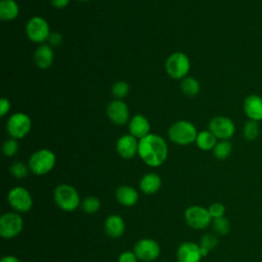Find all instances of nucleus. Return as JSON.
I'll return each mask as SVG.
<instances>
[{"label":"nucleus","instance_id":"obj_35","mask_svg":"<svg viewBox=\"0 0 262 262\" xmlns=\"http://www.w3.org/2000/svg\"><path fill=\"white\" fill-rule=\"evenodd\" d=\"M49 45L52 47H57L62 43V37L58 33H50L48 38Z\"/></svg>","mask_w":262,"mask_h":262},{"label":"nucleus","instance_id":"obj_17","mask_svg":"<svg viewBox=\"0 0 262 262\" xmlns=\"http://www.w3.org/2000/svg\"><path fill=\"white\" fill-rule=\"evenodd\" d=\"M149 123L142 115H135L129 123V131L132 136L141 139L149 134Z\"/></svg>","mask_w":262,"mask_h":262},{"label":"nucleus","instance_id":"obj_3","mask_svg":"<svg viewBox=\"0 0 262 262\" xmlns=\"http://www.w3.org/2000/svg\"><path fill=\"white\" fill-rule=\"evenodd\" d=\"M168 135L172 142L179 145H187L195 141L198 132L196 128L190 122L178 121L171 125Z\"/></svg>","mask_w":262,"mask_h":262},{"label":"nucleus","instance_id":"obj_11","mask_svg":"<svg viewBox=\"0 0 262 262\" xmlns=\"http://www.w3.org/2000/svg\"><path fill=\"white\" fill-rule=\"evenodd\" d=\"M26 32L29 39L36 43L48 40L50 35L48 23L40 16H34L29 19L26 26Z\"/></svg>","mask_w":262,"mask_h":262},{"label":"nucleus","instance_id":"obj_38","mask_svg":"<svg viewBox=\"0 0 262 262\" xmlns=\"http://www.w3.org/2000/svg\"><path fill=\"white\" fill-rule=\"evenodd\" d=\"M1 262H20L16 257L14 256H4L2 259H1Z\"/></svg>","mask_w":262,"mask_h":262},{"label":"nucleus","instance_id":"obj_15","mask_svg":"<svg viewBox=\"0 0 262 262\" xmlns=\"http://www.w3.org/2000/svg\"><path fill=\"white\" fill-rule=\"evenodd\" d=\"M117 151L123 159H131L138 154V141L137 138L131 134L121 136L117 141Z\"/></svg>","mask_w":262,"mask_h":262},{"label":"nucleus","instance_id":"obj_2","mask_svg":"<svg viewBox=\"0 0 262 262\" xmlns=\"http://www.w3.org/2000/svg\"><path fill=\"white\" fill-rule=\"evenodd\" d=\"M53 199L57 207L67 212H72L81 205L78 191L70 184L58 185L54 189Z\"/></svg>","mask_w":262,"mask_h":262},{"label":"nucleus","instance_id":"obj_36","mask_svg":"<svg viewBox=\"0 0 262 262\" xmlns=\"http://www.w3.org/2000/svg\"><path fill=\"white\" fill-rule=\"evenodd\" d=\"M9 108H10V103H9L8 99H6L4 97L1 98L0 99V116L4 117L8 113Z\"/></svg>","mask_w":262,"mask_h":262},{"label":"nucleus","instance_id":"obj_19","mask_svg":"<svg viewBox=\"0 0 262 262\" xmlns=\"http://www.w3.org/2000/svg\"><path fill=\"white\" fill-rule=\"evenodd\" d=\"M116 199L117 201L124 207H132L134 206L139 196L137 190L129 185L119 186L116 190Z\"/></svg>","mask_w":262,"mask_h":262},{"label":"nucleus","instance_id":"obj_1","mask_svg":"<svg viewBox=\"0 0 262 262\" xmlns=\"http://www.w3.org/2000/svg\"><path fill=\"white\" fill-rule=\"evenodd\" d=\"M138 155L147 166L159 167L167 159L168 146L163 137L149 133L139 139Z\"/></svg>","mask_w":262,"mask_h":262},{"label":"nucleus","instance_id":"obj_24","mask_svg":"<svg viewBox=\"0 0 262 262\" xmlns=\"http://www.w3.org/2000/svg\"><path fill=\"white\" fill-rule=\"evenodd\" d=\"M260 132V127H259V122L253 121V120H248L243 128V136L247 141H253L257 139L259 136Z\"/></svg>","mask_w":262,"mask_h":262},{"label":"nucleus","instance_id":"obj_29","mask_svg":"<svg viewBox=\"0 0 262 262\" xmlns=\"http://www.w3.org/2000/svg\"><path fill=\"white\" fill-rule=\"evenodd\" d=\"M129 92V85L124 81L116 82L112 87V93L115 97L121 99L124 98Z\"/></svg>","mask_w":262,"mask_h":262},{"label":"nucleus","instance_id":"obj_31","mask_svg":"<svg viewBox=\"0 0 262 262\" xmlns=\"http://www.w3.org/2000/svg\"><path fill=\"white\" fill-rule=\"evenodd\" d=\"M10 173L15 178H24L28 175V167L19 161H15L10 166Z\"/></svg>","mask_w":262,"mask_h":262},{"label":"nucleus","instance_id":"obj_7","mask_svg":"<svg viewBox=\"0 0 262 262\" xmlns=\"http://www.w3.org/2000/svg\"><path fill=\"white\" fill-rule=\"evenodd\" d=\"M7 201L10 207L17 213H26L30 211L33 206L31 193L21 186L11 188L7 194Z\"/></svg>","mask_w":262,"mask_h":262},{"label":"nucleus","instance_id":"obj_37","mask_svg":"<svg viewBox=\"0 0 262 262\" xmlns=\"http://www.w3.org/2000/svg\"><path fill=\"white\" fill-rule=\"evenodd\" d=\"M51 1V4L55 7V8H63L66 7L70 0H50Z\"/></svg>","mask_w":262,"mask_h":262},{"label":"nucleus","instance_id":"obj_32","mask_svg":"<svg viewBox=\"0 0 262 262\" xmlns=\"http://www.w3.org/2000/svg\"><path fill=\"white\" fill-rule=\"evenodd\" d=\"M2 150H3V154L6 157L14 156L18 150L17 141L14 138H10V139L5 140L4 143H3V146H2Z\"/></svg>","mask_w":262,"mask_h":262},{"label":"nucleus","instance_id":"obj_27","mask_svg":"<svg viewBox=\"0 0 262 262\" xmlns=\"http://www.w3.org/2000/svg\"><path fill=\"white\" fill-rule=\"evenodd\" d=\"M82 210L87 214H94L100 208V202L96 196H86L81 203Z\"/></svg>","mask_w":262,"mask_h":262},{"label":"nucleus","instance_id":"obj_6","mask_svg":"<svg viewBox=\"0 0 262 262\" xmlns=\"http://www.w3.org/2000/svg\"><path fill=\"white\" fill-rule=\"evenodd\" d=\"M184 219L188 226L193 229H205L213 221L207 208L202 206H190L184 212Z\"/></svg>","mask_w":262,"mask_h":262},{"label":"nucleus","instance_id":"obj_20","mask_svg":"<svg viewBox=\"0 0 262 262\" xmlns=\"http://www.w3.org/2000/svg\"><path fill=\"white\" fill-rule=\"evenodd\" d=\"M35 61L36 64L42 69V70H46L48 69L52 62H53V51L52 48L49 44H42L39 45L35 51Z\"/></svg>","mask_w":262,"mask_h":262},{"label":"nucleus","instance_id":"obj_18","mask_svg":"<svg viewBox=\"0 0 262 262\" xmlns=\"http://www.w3.org/2000/svg\"><path fill=\"white\" fill-rule=\"evenodd\" d=\"M104 231L112 238H119L125 231V222L119 215H110L104 221Z\"/></svg>","mask_w":262,"mask_h":262},{"label":"nucleus","instance_id":"obj_23","mask_svg":"<svg viewBox=\"0 0 262 262\" xmlns=\"http://www.w3.org/2000/svg\"><path fill=\"white\" fill-rule=\"evenodd\" d=\"M195 143L202 150H213L217 143V138L210 130H204L198 133Z\"/></svg>","mask_w":262,"mask_h":262},{"label":"nucleus","instance_id":"obj_40","mask_svg":"<svg viewBox=\"0 0 262 262\" xmlns=\"http://www.w3.org/2000/svg\"><path fill=\"white\" fill-rule=\"evenodd\" d=\"M78 1H90V0H78Z\"/></svg>","mask_w":262,"mask_h":262},{"label":"nucleus","instance_id":"obj_25","mask_svg":"<svg viewBox=\"0 0 262 262\" xmlns=\"http://www.w3.org/2000/svg\"><path fill=\"white\" fill-rule=\"evenodd\" d=\"M181 90L187 96H194L200 91V83L193 77H185L181 82Z\"/></svg>","mask_w":262,"mask_h":262},{"label":"nucleus","instance_id":"obj_22","mask_svg":"<svg viewBox=\"0 0 262 262\" xmlns=\"http://www.w3.org/2000/svg\"><path fill=\"white\" fill-rule=\"evenodd\" d=\"M18 15V5L14 0L0 1V18L5 21L13 20Z\"/></svg>","mask_w":262,"mask_h":262},{"label":"nucleus","instance_id":"obj_41","mask_svg":"<svg viewBox=\"0 0 262 262\" xmlns=\"http://www.w3.org/2000/svg\"><path fill=\"white\" fill-rule=\"evenodd\" d=\"M161 262H168V261H161Z\"/></svg>","mask_w":262,"mask_h":262},{"label":"nucleus","instance_id":"obj_34","mask_svg":"<svg viewBox=\"0 0 262 262\" xmlns=\"http://www.w3.org/2000/svg\"><path fill=\"white\" fill-rule=\"evenodd\" d=\"M138 258L134 252L125 251L120 254L118 262H137Z\"/></svg>","mask_w":262,"mask_h":262},{"label":"nucleus","instance_id":"obj_13","mask_svg":"<svg viewBox=\"0 0 262 262\" xmlns=\"http://www.w3.org/2000/svg\"><path fill=\"white\" fill-rule=\"evenodd\" d=\"M106 114L110 120L116 125H124L129 120V110L125 102L120 99L113 100L106 107Z\"/></svg>","mask_w":262,"mask_h":262},{"label":"nucleus","instance_id":"obj_8","mask_svg":"<svg viewBox=\"0 0 262 262\" xmlns=\"http://www.w3.org/2000/svg\"><path fill=\"white\" fill-rule=\"evenodd\" d=\"M23 226L24 221L18 213H5L0 218V235L6 239L13 238L19 234Z\"/></svg>","mask_w":262,"mask_h":262},{"label":"nucleus","instance_id":"obj_5","mask_svg":"<svg viewBox=\"0 0 262 262\" xmlns=\"http://www.w3.org/2000/svg\"><path fill=\"white\" fill-rule=\"evenodd\" d=\"M190 68V61L183 52L172 53L166 61V71L168 75L176 80L185 78Z\"/></svg>","mask_w":262,"mask_h":262},{"label":"nucleus","instance_id":"obj_10","mask_svg":"<svg viewBox=\"0 0 262 262\" xmlns=\"http://www.w3.org/2000/svg\"><path fill=\"white\" fill-rule=\"evenodd\" d=\"M209 130L216 136L217 139L227 140L233 136L235 132V125L230 118L225 116H217L209 122Z\"/></svg>","mask_w":262,"mask_h":262},{"label":"nucleus","instance_id":"obj_4","mask_svg":"<svg viewBox=\"0 0 262 262\" xmlns=\"http://www.w3.org/2000/svg\"><path fill=\"white\" fill-rule=\"evenodd\" d=\"M55 155L46 148L35 151L29 160V169L35 175H44L52 170L55 165Z\"/></svg>","mask_w":262,"mask_h":262},{"label":"nucleus","instance_id":"obj_26","mask_svg":"<svg viewBox=\"0 0 262 262\" xmlns=\"http://www.w3.org/2000/svg\"><path fill=\"white\" fill-rule=\"evenodd\" d=\"M232 150V144L228 140H220L213 148V154L218 160H225Z\"/></svg>","mask_w":262,"mask_h":262},{"label":"nucleus","instance_id":"obj_9","mask_svg":"<svg viewBox=\"0 0 262 262\" xmlns=\"http://www.w3.org/2000/svg\"><path fill=\"white\" fill-rule=\"evenodd\" d=\"M31 126V119L24 113L11 115L6 123L7 132L14 139L24 138L30 132Z\"/></svg>","mask_w":262,"mask_h":262},{"label":"nucleus","instance_id":"obj_39","mask_svg":"<svg viewBox=\"0 0 262 262\" xmlns=\"http://www.w3.org/2000/svg\"><path fill=\"white\" fill-rule=\"evenodd\" d=\"M200 252H201L202 257H206L210 251H209V250H207L206 248H203V247H201V246H200Z\"/></svg>","mask_w":262,"mask_h":262},{"label":"nucleus","instance_id":"obj_12","mask_svg":"<svg viewBox=\"0 0 262 262\" xmlns=\"http://www.w3.org/2000/svg\"><path fill=\"white\" fill-rule=\"evenodd\" d=\"M133 252L138 260L142 262H150L156 260L160 255L159 244L150 238H141L135 245Z\"/></svg>","mask_w":262,"mask_h":262},{"label":"nucleus","instance_id":"obj_30","mask_svg":"<svg viewBox=\"0 0 262 262\" xmlns=\"http://www.w3.org/2000/svg\"><path fill=\"white\" fill-rule=\"evenodd\" d=\"M218 242H219L218 237L214 233L208 232L202 236V238L200 241V246L211 251L214 248H216V246L218 245Z\"/></svg>","mask_w":262,"mask_h":262},{"label":"nucleus","instance_id":"obj_21","mask_svg":"<svg viewBox=\"0 0 262 262\" xmlns=\"http://www.w3.org/2000/svg\"><path fill=\"white\" fill-rule=\"evenodd\" d=\"M162 185V180L160 176L156 173H147L145 174L140 182H139V187L142 192L145 194H152L159 191Z\"/></svg>","mask_w":262,"mask_h":262},{"label":"nucleus","instance_id":"obj_14","mask_svg":"<svg viewBox=\"0 0 262 262\" xmlns=\"http://www.w3.org/2000/svg\"><path fill=\"white\" fill-rule=\"evenodd\" d=\"M244 113L249 120L262 121V97L258 94L248 95L243 103Z\"/></svg>","mask_w":262,"mask_h":262},{"label":"nucleus","instance_id":"obj_16","mask_svg":"<svg viewBox=\"0 0 262 262\" xmlns=\"http://www.w3.org/2000/svg\"><path fill=\"white\" fill-rule=\"evenodd\" d=\"M202 255L200 246L192 242H185L181 244L177 250L178 262H200Z\"/></svg>","mask_w":262,"mask_h":262},{"label":"nucleus","instance_id":"obj_28","mask_svg":"<svg viewBox=\"0 0 262 262\" xmlns=\"http://www.w3.org/2000/svg\"><path fill=\"white\" fill-rule=\"evenodd\" d=\"M213 223V229L216 233L220 234V235H225L229 232L230 230V223L229 220L226 217H219V218H215L212 221Z\"/></svg>","mask_w":262,"mask_h":262},{"label":"nucleus","instance_id":"obj_33","mask_svg":"<svg viewBox=\"0 0 262 262\" xmlns=\"http://www.w3.org/2000/svg\"><path fill=\"white\" fill-rule=\"evenodd\" d=\"M210 215L212 216L213 219L215 218H219V217H223L224 213H225V207L223 204L221 203H213L210 205V207L208 208Z\"/></svg>","mask_w":262,"mask_h":262}]
</instances>
